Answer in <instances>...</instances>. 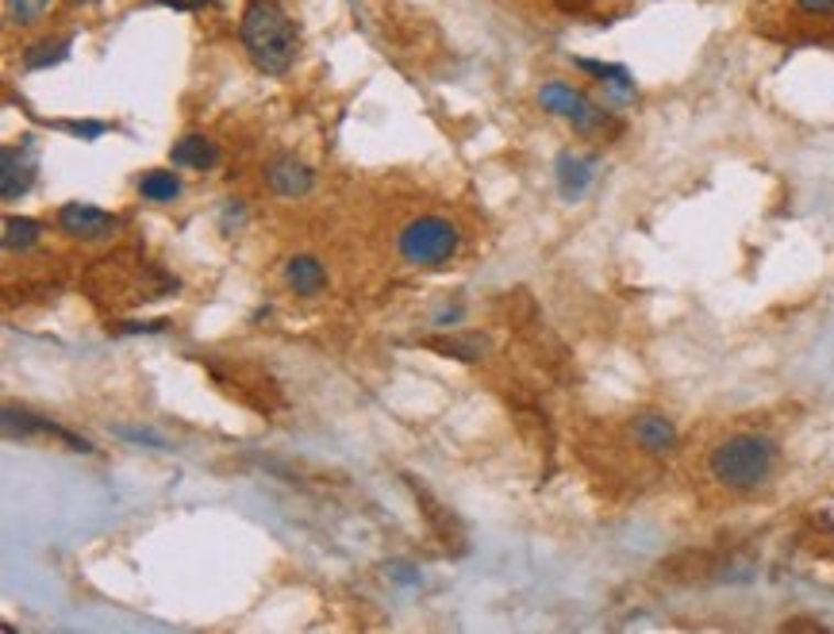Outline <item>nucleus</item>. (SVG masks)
<instances>
[{
  "label": "nucleus",
  "instance_id": "nucleus-12",
  "mask_svg": "<svg viewBox=\"0 0 834 634\" xmlns=\"http://www.w3.org/2000/svg\"><path fill=\"white\" fill-rule=\"evenodd\" d=\"M411 492H416V500L427 507V523H431L435 535H439L442 543H447V550H450V546H458V550H462V527L454 523V515H450L447 507H442L439 500L431 496V492L419 489V481H411Z\"/></svg>",
  "mask_w": 834,
  "mask_h": 634
},
{
  "label": "nucleus",
  "instance_id": "nucleus-10",
  "mask_svg": "<svg viewBox=\"0 0 834 634\" xmlns=\"http://www.w3.org/2000/svg\"><path fill=\"white\" fill-rule=\"evenodd\" d=\"M285 281L296 296H319L327 285V270L311 254H296V258H288V265H285Z\"/></svg>",
  "mask_w": 834,
  "mask_h": 634
},
{
  "label": "nucleus",
  "instance_id": "nucleus-17",
  "mask_svg": "<svg viewBox=\"0 0 834 634\" xmlns=\"http://www.w3.org/2000/svg\"><path fill=\"white\" fill-rule=\"evenodd\" d=\"M66 51H69V43H43V46H31V51H28V66L39 69V66H46V62H58Z\"/></svg>",
  "mask_w": 834,
  "mask_h": 634
},
{
  "label": "nucleus",
  "instance_id": "nucleus-16",
  "mask_svg": "<svg viewBox=\"0 0 834 634\" xmlns=\"http://www.w3.org/2000/svg\"><path fill=\"white\" fill-rule=\"evenodd\" d=\"M46 4H51V0H8V15H12L15 23H35L39 15L46 12Z\"/></svg>",
  "mask_w": 834,
  "mask_h": 634
},
{
  "label": "nucleus",
  "instance_id": "nucleus-3",
  "mask_svg": "<svg viewBox=\"0 0 834 634\" xmlns=\"http://www.w3.org/2000/svg\"><path fill=\"white\" fill-rule=\"evenodd\" d=\"M462 239H458V227L450 219L439 216H419L411 219L408 227L396 239V250L408 265H419V270H431V265H442L458 254Z\"/></svg>",
  "mask_w": 834,
  "mask_h": 634
},
{
  "label": "nucleus",
  "instance_id": "nucleus-21",
  "mask_svg": "<svg viewBox=\"0 0 834 634\" xmlns=\"http://www.w3.org/2000/svg\"><path fill=\"white\" fill-rule=\"evenodd\" d=\"M158 4H169V8H200L208 0H158Z\"/></svg>",
  "mask_w": 834,
  "mask_h": 634
},
{
  "label": "nucleus",
  "instance_id": "nucleus-5",
  "mask_svg": "<svg viewBox=\"0 0 834 634\" xmlns=\"http://www.w3.org/2000/svg\"><path fill=\"white\" fill-rule=\"evenodd\" d=\"M58 227L66 234H74V239L100 242V239H112V234L120 231V219L108 216V211H100V208H92V205H77V200H69V205L58 208Z\"/></svg>",
  "mask_w": 834,
  "mask_h": 634
},
{
  "label": "nucleus",
  "instance_id": "nucleus-6",
  "mask_svg": "<svg viewBox=\"0 0 834 634\" xmlns=\"http://www.w3.org/2000/svg\"><path fill=\"white\" fill-rule=\"evenodd\" d=\"M630 435L654 458H666V453L677 450V423L658 416V412H643V416L630 419Z\"/></svg>",
  "mask_w": 834,
  "mask_h": 634
},
{
  "label": "nucleus",
  "instance_id": "nucleus-8",
  "mask_svg": "<svg viewBox=\"0 0 834 634\" xmlns=\"http://www.w3.org/2000/svg\"><path fill=\"white\" fill-rule=\"evenodd\" d=\"M266 182L281 197H304L311 189V170L300 166L296 158H274L266 170Z\"/></svg>",
  "mask_w": 834,
  "mask_h": 634
},
{
  "label": "nucleus",
  "instance_id": "nucleus-1",
  "mask_svg": "<svg viewBox=\"0 0 834 634\" xmlns=\"http://www.w3.org/2000/svg\"><path fill=\"white\" fill-rule=\"evenodd\" d=\"M777 442L769 435H754V430H743V435H731L707 453V473H712L715 484L731 492H754L773 477L777 469Z\"/></svg>",
  "mask_w": 834,
  "mask_h": 634
},
{
  "label": "nucleus",
  "instance_id": "nucleus-2",
  "mask_svg": "<svg viewBox=\"0 0 834 634\" xmlns=\"http://www.w3.org/2000/svg\"><path fill=\"white\" fill-rule=\"evenodd\" d=\"M239 39L246 54L266 74H285L296 62V31L293 20L274 4V0H251L239 20Z\"/></svg>",
  "mask_w": 834,
  "mask_h": 634
},
{
  "label": "nucleus",
  "instance_id": "nucleus-11",
  "mask_svg": "<svg viewBox=\"0 0 834 634\" xmlns=\"http://www.w3.org/2000/svg\"><path fill=\"white\" fill-rule=\"evenodd\" d=\"M592 185V162L581 154H561L558 158V189L566 200H581Z\"/></svg>",
  "mask_w": 834,
  "mask_h": 634
},
{
  "label": "nucleus",
  "instance_id": "nucleus-7",
  "mask_svg": "<svg viewBox=\"0 0 834 634\" xmlns=\"http://www.w3.org/2000/svg\"><path fill=\"white\" fill-rule=\"evenodd\" d=\"M0 162H4V182H0V193H4V200L23 197V193L31 189V177H35V158H31V146L28 143H23V146L20 143L4 146Z\"/></svg>",
  "mask_w": 834,
  "mask_h": 634
},
{
  "label": "nucleus",
  "instance_id": "nucleus-4",
  "mask_svg": "<svg viewBox=\"0 0 834 634\" xmlns=\"http://www.w3.org/2000/svg\"><path fill=\"white\" fill-rule=\"evenodd\" d=\"M539 105L547 108V112L561 116V120H569L577 131H596L600 123H604V112H600L596 105H592L589 97H584L581 89H573V85L566 81H547L539 89Z\"/></svg>",
  "mask_w": 834,
  "mask_h": 634
},
{
  "label": "nucleus",
  "instance_id": "nucleus-14",
  "mask_svg": "<svg viewBox=\"0 0 834 634\" xmlns=\"http://www.w3.org/2000/svg\"><path fill=\"white\" fill-rule=\"evenodd\" d=\"M431 350H439V354L447 358H462V362H478L481 350H485V342L478 339V335H450V339H431L427 342Z\"/></svg>",
  "mask_w": 834,
  "mask_h": 634
},
{
  "label": "nucleus",
  "instance_id": "nucleus-13",
  "mask_svg": "<svg viewBox=\"0 0 834 634\" xmlns=\"http://www.w3.org/2000/svg\"><path fill=\"white\" fill-rule=\"evenodd\" d=\"M139 197L154 200V205H169V200L182 197V177L174 170H146L139 177Z\"/></svg>",
  "mask_w": 834,
  "mask_h": 634
},
{
  "label": "nucleus",
  "instance_id": "nucleus-19",
  "mask_svg": "<svg viewBox=\"0 0 834 634\" xmlns=\"http://www.w3.org/2000/svg\"><path fill=\"white\" fill-rule=\"evenodd\" d=\"M62 128L74 131V135H81V139H97L108 131V123H62Z\"/></svg>",
  "mask_w": 834,
  "mask_h": 634
},
{
  "label": "nucleus",
  "instance_id": "nucleus-20",
  "mask_svg": "<svg viewBox=\"0 0 834 634\" xmlns=\"http://www.w3.org/2000/svg\"><path fill=\"white\" fill-rule=\"evenodd\" d=\"M120 435L131 438V442H143V446H166V438H158L154 430H128V427H123Z\"/></svg>",
  "mask_w": 834,
  "mask_h": 634
},
{
  "label": "nucleus",
  "instance_id": "nucleus-9",
  "mask_svg": "<svg viewBox=\"0 0 834 634\" xmlns=\"http://www.w3.org/2000/svg\"><path fill=\"white\" fill-rule=\"evenodd\" d=\"M169 162L174 166H185V170H212L216 162H220V146L212 143V139H205V135H185V139H177V146L169 151Z\"/></svg>",
  "mask_w": 834,
  "mask_h": 634
},
{
  "label": "nucleus",
  "instance_id": "nucleus-18",
  "mask_svg": "<svg viewBox=\"0 0 834 634\" xmlns=\"http://www.w3.org/2000/svg\"><path fill=\"white\" fill-rule=\"evenodd\" d=\"M808 15H834V0H792Z\"/></svg>",
  "mask_w": 834,
  "mask_h": 634
},
{
  "label": "nucleus",
  "instance_id": "nucleus-15",
  "mask_svg": "<svg viewBox=\"0 0 834 634\" xmlns=\"http://www.w3.org/2000/svg\"><path fill=\"white\" fill-rule=\"evenodd\" d=\"M43 234V227L35 223V219H15V216H8L4 219V247L8 250H28V247H35V239Z\"/></svg>",
  "mask_w": 834,
  "mask_h": 634
}]
</instances>
